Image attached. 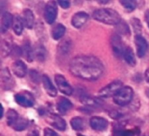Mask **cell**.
Masks as SVG:
<instances>
[{
    "label": "cell",
    "mask_w": 149,
    "mask_h": 136,
    "mask_svg": "<svg viewBox=\"0 0 149 136\" xmlns=\"http://www.w3.org/2000/svg\"><path fill=\"white\" fill-rule=\"evenodd\" d=\"M69 71L74 77L86 81H94L103 76L105 66L95 56L79 55L70 61Z\"/></svg>",
    "instance_id": "6da1fadb"
},
{
    "label": "cell",
    "mask_w": 149,
    "mask_h": 136,
    "mask_svg": "<svg viewBox=\"0 0 149 136\" xmlns=\"http://www.w3.org/2000/svg\"><path fill=\"white\" fill-rule=\"evenodd\" d=\"M93 18L105 24L115 26L122 21L121 16L119 12L111 8H100L95 10L93 13Z\"/></svg>",
    "instance_id": "7a4b0ae2"
},
{
    "label": "cell",
    "mask_w": 149,
    "mask_h": 136,
    "mask_svg": "<svg viewBox=\"0 0 149 136\" xmlns=\"http://www.w3.org/2000/svg\"><path fill=\"white\" fill-rule=\"evenodd\" d=\"M134 92L129 86H125L113 97V102L120 107H126L129 105L134 100Z\"/></svg>",
    "instance_id": "3957f363"
},
{
    "label": "cell",
    "mask_w": 149,
    "mask_h": 136,
    "mask_svg": "<svg viewBox=\"0 0 149 136\" xmlns=\"http://www.w3.org/2000/svg\"><path fill=\"white\" fill-rule=\"evenodd\" d=\"M123 86L121 80H113L106 86L102 87L97 93L99 98H110L113 97Z\"/></svg>",
    "instance_id": "277c9868"
},
{
    "label": "cell",
    "mask_w": 149,
    "mask_h": 136,
    "mask_svg": "<svg viewBox=\"0 0 149 136\" xmlns=\"http://www.w3.org/2000/svg\"><path fill=\"white\" fill-rule=\"evenodd\" d=\"M110 45L113 53L116 58L120 59L121 57H123V53L126 46L124 45L121 36H120L117 32L113 33L110 38Z\"/></svg>",
    "instance_id": "5b68a950"
},
{
    "label": "cell",
    "mask_w": 149,
    "mask_h": 136,
    "mask_svg": "<svg viewBox=\"0 0 149 136\" xmlns=\"http://www.w3.org/2000/svg\"><path fill=\"white\" fill-rule=\"evenodd\" d=\"M14 99L16 103L23 107H31L35 104V98L33 94L28 91H21L16 93Z\"/></svg>",
    "instance_id": "8992f818"
},
{
    "label": "cell",
    "mask_w": 149,
    "mask_h": 136,
    "mask_svg": "<svg viewBox=\"0 0 149 136\" xmlns=\"http://www.w3.org/2000/svg\"><path fill=\"white\" fill-rule=\"evenodd\" d=\"M44 117H45V120L46 121V122H48V124H50L55 129L59 130V131H63V132L65 131V129L67 128L66 122L58 114L48 112Z\"/></svg>",
    "instance_id": "52a82bcc"
},
{
    "label": "cell",
    "mask_w": 149,
    "mask_h": 136,
    "mask_svg": "<svg viewBox=\"0 0 149 136\" xmlns=\"http://www.w3.org/2000/svg\"><path fill=\"white\" fill-rule=\"evenodd\" d=\"M56 2L54 1H50L48 2L44 10V18L45 22L49 24H52L57 17H58V6H57Z\"/></svg>",
    "instance_id": "ba28073f"
},
{
    "label": "cell",
    "mask_w": 149,
    "mask_h": 136,
    "mask_svg": "<svg viewBox=\"0 0 149 136\" xmlns=\"http://www.w3.org/2000/svg\"><path fill=\"white\" fill-rule=\"evenodd\" d=\"M54 80H55L57 87L60 91L61 93L67 95V96H71L73 93V88L70 85V83L68 82V80L65 79V76H63L62 74L57 73L54 77Z\"/></svg>",
    "instance_id": "9c48e42d"
},
{
    "label": "cell",
    "mask_w": 149,
    "mask_h": 136,
    "mask_svg": "<svg viewBox=\"0 0 149 136\" xmlns=\"http://www.w3.org/2000/svg\"><path fill=\"white\" fill-rule=\"evenodd\" d=\"M79 100L81 101V103H83L85 105V107H91L93 109H98L100 107H101L103 102L101 100H100L99 97H93L91 96L87 93H82L79 95Z\"/></svg>",
    "instance_id": "30bf717a"
},
{
    "label": "cell",
    "mask_w": 149,
    "mask_h": 136,
    "mask_svg": "<svg viewBox=\"0 0 149 136\" xmlns=\"http://www.w3.org/2000/svg\"><path fill=\"white\" fill-rule=\"evenodd\" d=\"M134 44L136 47V53L139 58H143L148 50V43L142 35L134 36Z\"/></svg>",
    "instance_id": "8fae6325"
},
{
    "label": "cell",
    "mask_w": 149,
    "mask_h": 136,
    "mask_svg": "<svg viewBox=\"0 0 149 136\" xmlns=\"http://www.w3.org/2000/svg\"><path fill=\"white\" fill-rule=\"evenodd\" d=\"M90 127L96 132L106 131L109 126V122L107 119L100 116H93L90 119L89 121Z\"/></svg>",
    "instance_id": "7c38bea8"
},
{
    "label": "cell",
    "mask_w": 149,
    "mask_h": 136,
    "mask_svg": "<svg viewBox=\"0 0 149 136\" xmlns=\"http://www.w3.org/2000/svg\"><path fill=\"white\" fill-rule=\"evenodd\" d=\"M72 48H73V44L72 39L69 38H65L58 43L57 47V52L60 57H66L72 52Z\"/></svg>",
    "instance_id": "4fadbf2b"
},
{
    "label": "cell",
    "mask_w": 149,
    "mask_h": 136,
    "mask_svg": "<svg viewBox=\"0 0 149 136\" xmlns=\"http://www.w3.org/2000/svg\"><path fill=\"white\" fill-rule=\"evenodd\" d=\"M0 77H1V85L3 90H10L15 85L12 80L11 74H10V72L7 67L2 68Z\"/></svg>",
    "instance_id": "5bb4252c"
},
{
    "label": "cell",
    "mask_w": 149,
    "mask_h": 136,
    "mask_svg": "<svg viewBox=\"0 0 149 136\" xmlns=\"http://www.w3.org/2000/svg\"><path fill=\"white\" fill-rule=\"evenodd\" d=\"M88 19H89V15L85 11L76 12L72 17V21H71L72 25L76 29H79L86 24Z\"/></svg>",
    "instance_id": "9a60e30c"
},
{
    "label": "cell",
    "mask_w": 149,
    "mask_h": 136,
    "mask_svg": "<svg viewBox=\"0 0 149 136\" xmlns=\"http://www.w3.org/2000/svg\"><path fill=\"white\" fill-rule=\"evenodd\" d=\"M11 71L17 78H24L27 74V66L24 61L17 59L11 64Z\"/></svg>",
    "instance_id": "2e32d148"
},
{
    "label": "cell",
    "mask_w": 149,
    "mask_h": 136,
    "mask_svg": "<svg viewBox=\"0 0 149 136\" xmlns=\"http://www.w3.org/2000/svg\"><path fill=\"white\" fill-rule=\"evenodd\" d=\"M41 81H42L44 89L46 92V93L50 97H56L58 94V90H57L56 86L53 85V83L51 80V79L49 78V76L46 74H43Z\"/></svg>",
    "instance_id": "e0dca14e"
},
{
    "label": "cell",
    "mask_w": 149,
    "mask_h": 136,
    "mask_svg": "<svg viewBox=\"0 0 149 136\" xmlns=\"http://www.w3.org/2000/svg\"><path fill=\"white\" fill-rule=\"evenodd\" d=\"M13 17L14 16L10 13L9 11H4L2 14L1 17V25H0V31L3 34L8 31L10 26H12L13 23Z\"/></svg>",
    "instance_id": "ac0fdd59"
},
{
    "label": "cell",
    "mask_w": 149,
    "mask_h": 136,
    "mask_svg": "<svg viewBox=\"0 0 149 136\" xmlns=\"http://www.w3.org/2000/svg\"><path fill=\"white\" fill-rule=\"evenodd\" d=\"M21 47H22V52H23V57L28 62H32L35 59V57H34L33 46L31 45V41L29 39H25L23 42V45Z\"/></svg>",
    "instance_id": "d6986e66"
},
{
    "label": "cell",
    "mask_w": 149,
    "mask_h": 136,
    "mask_svg": "<svg viewBox=\"0 0 149 136\" xmlns=\"http://www.w3.org/2000/svg\"><path fill=\"white\" fill-rule=\"evenodd\" d=\"M73 107V104L65 97H61L57 102V110L61 114H66Z\"/></svg>",
    "instance_id": "ffe728a7"
},
{
    "label": "cell",
    "mask_w": 149,
    "mask_h": 136,
    "mask_svg": "<svg viewBox=\"0 0 149 136\" xmlns=\"http://www.w3.org/2000/svg\"><path fill=\"white\" fill-rule=\"evenodd\" d=\"M33 51H34L35 59H37L39 62H44L46 59L47 51L42 43H39V42L36 43L33 46Z\"/></svg>",
    "instance_id": "44dd1931"
},
{
    "label": "cell",
    "mask_w": 149,
    "mask_h": 136,
    "mask_svg": "<svg viewBox=\"0 0 149 136\" xmlns=\"http://www.w3.org/2000/svg\"><path fill=\"white\" fill-rule=\"evenodd\" d=\"M23 20L27 29H32L35 24V16L31 10L24 9L23 11Z\"/></svg>",
    "instance_id": "7402d4cb"
},
{
    "label": "cell",
    "mask_w": 149,
    "mask_h": 136,
    "mask_svg": "<svg viewBox=\"0 0 149 136\" xmlns=\"http://www.w3.org/2000/svg\"><path fill=\"white\" fill-rule=\"evenodd\" d=\"M14 44L12 43L10 38H4L1 42V55L3 58H6L10 55Z\"/></svg>",
    "instance_id": "603a6c76"
},
{
    "label": "cell",
    "mask_w": 149,
    "mask_h": 136,
    "mask_svg": "<svg viewBox=\"0 0 149 136\" xmlns=\"http://www.w3.org/2000/svg\"><path fill=\"white\" fill-rule=\"evenodd\" d=\"M24 23L23 20V17H21L19 15H15L13 17V23H12V29L14 33L17 36H21L24 28Z\"/></svg>",
    "instance_id": "cb8c5ba5"
},
{
    "label": "cell",
    "mask_w": 149,
    "mask_h": 136,
    "mask_svg": "<svg viewBox=\"0 0 149 136\" xmlns=\"http://www.w3.org/2000/svg\"><path fill=\"white\" fill-rule=\"evenodd\" d=\"M123 59L130 66H136V57H135V54L133 51V49L127 45L126 48H125V51H124V53H123Z\"/></svg>",
    "instance_id": "d4e9b609"
},
{
    "label": "cell",
    "mask_w": 149,
    "mask_h": 136,
    "mask_svg": "<svg viewBox=\"0 0 149 136\" xmlns=\"http://www.w3.org/2000/svg\"><path fill=\"white\" fill-rule=\"evenodd\" d=\"M65 31H66V28L65 26L63 24H55L52 29V37L54 40H59L61 39L65 33Z\"/></svg>",
    "instance_id": "484cf974"
},
{
    "label": "cell",
    "mask_w": 149,
    "mask_h": 136,
    "mask_svg": "<svg viewBox=\"0 0 149 136\" xmlns=\"http://www.w3.org/2000/svg\"><path fill=\"white\" fill-rule=\"evenodd\" d=\"M141 131L138 128L126 129L125 128H113V136H140Z\"/></svg>",
    "instance_id": "4316f807"
},
{
    "label": "cell",
    "mask_w": 149,
    "mask_h": 136,
    "mask_svg": "<svg viewBox=\"0 0 149 136\" xmlns=\"http://www.w3.org/2000/svg\"><path fill=\"white\" fill-rule=\"evenodd\" d=\"M19 118H20V116H19L18 113L16 110L10 108L6 113V124H7V126L10 128H12L17 123V121H18Z\"/></svg>",
    "instance_id": "83f0119b"
},
{
    "label": "cell",
    "mask_w": 149,
    "mask_h": 136,
    "mask_svg": "<svg viewBox=\"0 0 149 136\" xmlns=\"http://www.w3.org/2000/svg\"><path fill=\"white\" fill-rule=\"evenodd\" d=\"M70 125L74 131H83L86 127L84 119L79 116L72 118L70 121Z\"/></svg>",
    "instance_id": "f1b7e54d"
},
{
    "label": "cell",
    "mask_w": 149,
    "mask_h": 136,
    "mask_svg": "<svg viewBox=\"0 0 149 136\" xmlns=\"http://www.w3.org/2000/svg\"><path fill=\"white\" fill-rule=\"evenodd\" d=\"M116 31H117V33L120 35V36H126V37H129L131 35V30H130V27L129 25L124 22L123 20L116 25Z\"/></svg>",
    "instance_id": "f546056e"
},
{
    "label": "cell",
    "mask_w": 149,
    "mask_h": 136,
    "mask_svg": "<svg viewBox=\"0 0 149 136\" xmlns=\"http://www.w3.org/2000/svg\"><path fill=\"white\" fill-rule=\"evenodd\" d=\"M28 127H29V120L23 118V117H20L18 119V121H17V123L11 128L17 132H21V131L27 129Z\"/></svg>",
    "instance_id": "4dcf8cb0"
},
{
    "label": "cell",
    "mask_w": 149,
    "mask_h": 136,
    "mask_svg": "<svg viewBox=\"0 0 149 136\" xmlns=\"http://www.w3.org/2000/svg\"><path fill=\"white\" fill-rule=\"evenodd\" d=\"M120 3L127 12H132L137 8V2L134 0H120Z\"/></svg>",
    "instance_id": "1f68e13d"
},
{
    "label": "cell",
    "mask_w": 149,
    "mask_h": 136,
    "mask_svg": "<svg viewBox=\"0 0 149 136\" xmlns=\"http://www.w3.org/2000/svg\"><path fill=\"white\" fill-rule=\"evenodd\" d=\"M130 22H131V24L133 26V30H134L135 35H141L142 24H141V20L137 17H133Z\"/></svg>",
    "instance_id": "d6a6232c"
},
{
    "label": "cell",
    "mask_w": 149,
    "mask_h": 136,
    "mask_svg": "<svg viewBox=\"0 0 149 136\" xmlns=\"http://www.w3.org/2000/svg\"><path fill=\"white\" fill-rule=\"evenodd\" d=\"M108 114H109V116L113 120L120 121L126 117V113L120 109H112L111 111H109Z\"/></svg>",
    "instance_id": "836d02e7"
},
{
    "label": "cell",
    "mask_w": 149,
    "mask_h": 136,
    "mask_svg": "<svg viewBox=\"0 0 149 136\" xmlns=\"http://www.w3.org/2000/svg\"><path fill=\"white\" fill-rule=\"evenodd\" d=\"M29 77H30V80L35 84H38L42 79V77H40L38 72L34 69H31L29 71Z\"/></svg>",
    "instance_id": "e575fe53"
},
{
    "label": "cell",
    "mask_w": 149,
    "mask_h": 136,
    "mask_svg": "<svg viewBox=\"0 0 149 136\" xmlns=\"http://www.w3.org/2000/svg\"><path fill=\"white\" fill-rule=\"evenodd\" d=\"M11 57L13 59H17L21 56H23V52H22V47L21 46H18L17 45L14 44L13 45V49H12V52L10 53Z\"/></svg>",
    "instance_id": "d590c367"
},
{
    "label": "cell",
    "mask_w": 149,
    "mask_h": 136,
    "mask_svg": "<svg viewBox=\"0 0 149 136\" xmlns=\"http://www.w3.org/2000/svg\"><path fill=\"white\" fill-rule=\"evenodd\" d=\"M44 136H60L58 133H56L54 130L49 128H45L44 130Z\"/></svg>",
    "instance_id": "8d00e7d4"
},
{
    "label": "cell",
    "mask_w": 149,
    "mask_h": 136,
    "mask_svg": "<svg viewBox=\"0 0 149 136\" xmlns=\"http://www.w3.org/2000/svg\"><path fill=\"white\" fill-rule=\"evenodd\" d=\"M57 3H58V5H59L61 8H63V9H68V8H70V6H71V2L66 1V0H59V1H58Z\"/></svg>",
    "instance_id": "74e56055"
},
{
    "label": "cell",
    "mask_w": 149,
    "mask_h": 136,
    "mask_svg": "<svg viewBox=\"0 0 149 136\" xmlns=\"http://www.w3.org/2000/svg\"><path fill=\"white\" fill-rule=\"evenodd\" d=\"M27 136H39V131H38V128L37 127L35 128H32L30 132L28 133Z\"/></svg>",
    "instance_id": "f35d334b"
},
{
    "label": "cell",
    "mask_w": 149,
    "mask_h": 136,
    "mask_svg": "<svg viewBox=\"0 0 149 136\" xmlns=\"http://www.w3.org/2000/svg\"><path fill=\"white\" fill-rule=\"evenodd\" d=\"M144 17H145V21H146V23L148 24V26L149 28V9H148V10L145 11Z\"/></svg>",
    "instance_id": "ab89813d"
},
{
    "label": "cell",
    "mask_w": 149,
    "mask_h": 136,
    "mask_svg": "<svg viewBox=\"0 0 149 136\" xmlns=\"http://www.w3.org/2000/svg\"><path fill=\"white\" fill-rule=\"evenodd\" d=\"M144 77H145V80H146V81H147V82H148V83L149 84V69L148 70H147V71L145 72Z\"/></svg>",
    "instance_id": "60d3db41"
},
{
    "label": "cell",
    "mask_w": 149,
    "mask_h": 136,
    "mask_svg": "<svg viewBox=\"0 0 149 136\" xmlns=\"http://www.w3.org/2000/svg\"><path fill=\"white\" fill-rule=\"evenodd\" d=\"M99 3H102V4H105V3H110V1H98Z\"/></svg>",
    "instance_id": "b9f144b4"
},
{
    "label": "cell",
    "mask_w": 149,
    "mask_h": 136,
    "mask_svg": "<svg viewBox=\"0 0 149 136\" xmlns=\"http://www.w3.org/2000/svg\"><path fill=\"white\" fill-rule=\"evenodd\" d=\"M142 136H149V133H148V134H145V135H143Z\"/></svg>",
    "instance_id": "7bdbcfd3"
},
{
    "label": "cell",
    "mask_w": 149,
    "mask_h": 136,
    "mask_svg": "<svg viewBox=\"0 0 149 136\" xmlns=\"http://www.w3.org/2000/svg\"><path fill=\"white\" fill-rule=\"evenodd\" d=\"M77 136H85V135H80V134H78V135H77Z\"/></svg>",
    "instance_id": "ee69618b"
}]
</instances>
